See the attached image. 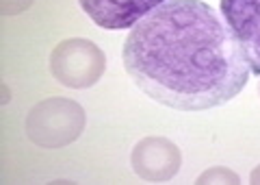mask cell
<instances>
[{"mask_svg":"<svg viewBox=\"0 0 260 185\" xmlns=\"http://www.w3.org/2000/svg\"><path fill=\"white\" fill-rule=\"evenodd\" d=\"M124 68L145 96L178 111L225 104L251 72L225 20L202 0H165L137 22Z\"/></svg>","mask_w":260,"mask_h":185,"instance_id":"1","label":"cell"},{"mask_svg":"<svg viewBox=\"0 0 260 185\" xmlns=\"http://www.w3.org/2000/svg\"><path fill=\"white\" fill-rule=\"evenodd\" d=\"M87 116L76 100L52 96L28 111L26 135L42 148H63L76 142L85 131Z\"/></svg>","mask_w":260,"mask_h":185,"instance_id":"2","label":"cell"},{"mask_svg":"<svg viewBox=\"0 0 260 185\" xmlns=\"http://www.w3.org/2000/svg\"><path fill=\"white\" fill-rule=\"evenodd\" d=\"M107 57L93 42L83 37H70L54 46L50 52V72L65 87L87 90L102 78Z\"/></svg>","mask_w":260,"mask_h":185,"instance_id":"3","label":"cell"},{"mask_svg":"<svg viewBox=\"0 0 260 185\" xmlns=\"http://www.w3.org/2000/svg\"><path fill=\"white\" fill-rule=\"evenodd\" d=\"M130 164L139 179L148 183H165L180 170L182 152L167 138H143L130 152Z\"/></svg>","mask_w":260,"mask_h":185,"instance_id":"4","label":"cell"},{"mask_svg":"<svg viewBox=\"0 0 260 185\" xmlns=\"http://www.w3.org/2000/svg\"><path fill=\"white\" fill-rule=\"evenodd\" d=\"M221 18L243 48L249 70L260 76V0H221Z\"/></svg>","mask_w":260,"mask_h":185,"instance_id":"5","label":"cell"},{"mask_svg":"<svg viewBox=\"0 0 260 185\" xmlns=\"http://www.w3.org/2000/svg\"><path fill=\"white\" fill-rule=\"evenodd\" d=\"M165 0H78L80 9L91 18L98 27L109 31L133 29Z\"/></svg>","mask_w":260,"mask_h":185,"instance_id":"6","label":"cell"},{"mask_svg":"<svg viewBox=\"0 0 260 185\" xmlns=\"http://www.w3.org/2000/svg\"><path fill=\"white\" fill-rule=\"evenodd\" d=\"M198 185H206V183H219V185H239V176L234 170L225 166H213L208 168L204 174L198 176Z\"/></svg>","mask_w":260,"mask_h":185,"instance_id":"7","label":"cell"},{"mask_svg":"<svg viewBox=\"0 0 260 185\" xmlns=\"http://www.w3.org/2000/svg\"><path fill=\"white\" fill-rule=\"evenodd\" d=\"M32 5V0H0V13L3 15H15L26 11Z\"/></svg>","mask_w":260,"mask_h":185,"instance_id":"8","label":"cell"},{"mask_svg":"<svg viewBox=\"0 0 260 185\" xmlns=\"http://www.w3.org/2000/svg\"><path fill=\"white\" fill-rule=\"evenodd\" d=\"M249 183L251 185H260V166H256L254 170H251V176H249Z\"/></svg>","mask_w":260,"mask_h":185,"instance_id":"9","label":"cell"},{"mask_svg":"<svg viewBox=\"0 0 260 185\" xmlns=\"http://www.w3.org/2000/svg\"><path fill=\"white\" fill-rule=\"evenodd\" d=\"M258 94H260V85H258Z\"/></svg>","mask_w":260,"mask_h":185,"instance_id":"10","label":"cell"}]
</instances>
